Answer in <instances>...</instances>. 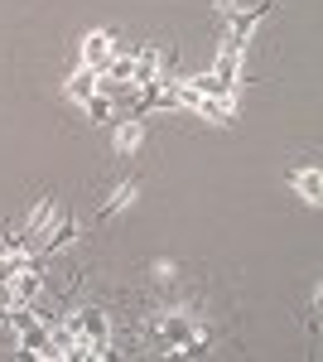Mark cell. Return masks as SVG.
<instances>
[{"label": "cell", "mask_w": 323, "mask_h": 362, "mask_svg": "<svg viewBox=\"0 0 323 362\" xmlns=\"http://www.w3.org/2000/svg\"><path fill=\"white\" fill-rule=\"evenodd\" d=\"M63 92H68V102H73V107H82V102L97 92V73H92V68H78V73L63 83Z\"/></svg>", "instance_id": "cell-9"}, {"label": "cell", "mask_w": 323, "mask_h": 362, "mask_svg": "<svg viewBox=\"0 0 323 362\" xmlns=\"http://www.w3.org/2000/svg\"><path fill=\"white\" fill-rule=\"evenodd\" d=\"M179 276V266L174 261H155V280H174Z\"/></svg>", "instance_id": "cell-12"}, {"label": "cell", "mask_w": 323, "mask_h": 362, "mask_svg": "<svg viewBox=\"0 0 323 362\" xmlns=\"http://www.w3.org/2000/svg\"><path fill=\"white\" fill-rule=\"evenodd\" d=\"M290 189H295L309 208H319L323 203V174H319V165H299V169H290Z\"/></svg>", "instance_id": "cell-4"}, {"label": "cell", "mask_w": 323, "mask_h": 362, "mask_svg": "<svg viewBox=\"0 0 323 362\" xmlns=\"http://www.w3.org/2000/svg\"><path fill=\"white\" fill-rule=\"evenodd\" d=\"M116 54V39H111L107 29H87L82 34V44H78V58H82V68H92V73H102V63Z\"/></svg>", "instance_id": "cell-3"}, {"label": "cell", "mask_w": 323, "mask_h": 362, "mask_svg": "<svg viewBox=\"0 0 323 362\" xmlns=\"http://www.w3.org/2000/svg\"><path fill=\"white\" fill-rule=\"evenodd\" d=\"M140 145H145V121H116V131H111V150H116V155H135V150H140Z\"/></svg>", "instance_id": "cell-7"}, {"label": "cell", "mask_w": 323, "mask_h": 362, "mask_svg": "<svg viewBox=\"0 0 323 362\" xmlns=\"http://www.w3.org/2000/svg\"><path fill=\"white\" fill-rule=\"evenodd\" d=\"M193 112L203 116V121H213V126H232L237 121V97H198Z\"/></svg>", "instance_id": "cell-6"}, {"label": "cell", "mask_w": 323, "mask_h": 362, "mask_svg": "<svg viewBox=\"0 0 323 362\" xmlns=\"http://www.w3.org/2000/svg\"><path fill=\"white\" fill-rule=\"evenodd\" d=\"M160 73H164V49H135V73H131V87L155 83Z\"/></svg>", "instance_id": "cell-8"}, {"label": "cell", "mask_w": 323, "mask_h": 362, "mask_svg": "<svg viewBox=\"0 0 323 362\" xmlns=\"http://www.w3.org/2000/svg\"><path fill=\"white\" fill-rule=\"evenodd\" d=\"M58 218H63L58 198H54V194H49V198H39V208L29 213V218H25V227H20V232H15V237H10L5 247H10V251H29V256H34V251H39V242L49 237V227H54Z\"/></svg>", "instance_id": "cell-1"}, {"label": "cell", "mask_w": 323, "mask_h": 362, "mask_svg": "<svg viewBox=\"0 0 323 362\" xmlns=\"http://www.w3.org/2000/svg\"><path fill=\"white\" fill-rule=\"evenodd\" d=\"M82 107H87V116H92L97 126H111V116H116V107H111V92H92Z\"/></svg>", "instance_id": "cell-10"}, {"label": "cell", "mask_w": 323, "mask_h": 362, "mask_svg": "<svg viewBox=\"0 0 323 362\" xmlns=\"http://www.w3.org/2000/svg\"><path fill=\"white\" fill-rule=\"evenodd\" d=\"M135 198H140V179H121L107 198H102V208H97V218H116V213H126Z\"/></svg>", "instance_id": "cell-5"}, {"label": "cell", "mask_w": 323, "mask_h": 362, "mask_svg": "<svg viewBox=\"0 0 323 362\" xmlns=\"http://www.w3.org/2000/svg\"><path fill=\"white\" fill-rule=\"evenodd\" d=\"M213 10L222 15V20H237V15L246 10V5H242V0H213Z\"/></svg>", "instance_id": "cell-11"}, {"label": "cell", "mask_w": 323, "mask_h": 362, "mask_svg": "<svg viewBox=\"0 0 323 362\" xmlns=\"http://www.w3.org/2000/svg\"><path fill=\"white\" fill-rule=\"evenodd\" d=\"M193 334H198V319H193L184 305H179V309H164L160 319H155V338L164 343V353H169V358H179V348H184Z\"/></svg>", "instance_id": "cell-2"}]
</instances>
